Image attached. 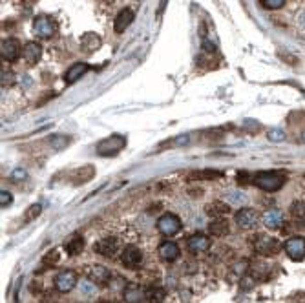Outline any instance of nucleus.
Listing matches in <instances>:
<instances>
[{"instance_id": "7c9ffc66", "label": "nucleus", "mask_w": 305, "mask_h": 303, "mask_svg": "<svg viewBox=\"0 0 305 303\" xmlns=\"http://www.w3.org/2000/svg\"><path fill=\"white\" fill-rule=\"evenodd\" d=\"M267 137H269V141H274V143H280V141L285 139V133H283V130H278V128H273V130L267 131Z\"/></svg>"}, {"instance_id": "b1692460", "label": "nucleus", "mask_w": 305, "mask_h": 303, "mask_svg": "<svg viewBox=\"0 0 305 303\" xmlns=\"http://www.w3.org/2000/svg\"><path fill=\"white\" fill-rule=\"evenodd\" d=\"M66 250H68L70 256H79L84 250V240H82L81 235H73L72 241L66 245Z\"/></svg>"}, {"instance_id": "4c0bfd02", "label": "nucleus", "mask_w": 305, "mask_h": 303, "mask_svg": "<svg viewBox=\"0 0 305 303\" xmlns=\"http://www.w3.org/2000/svg\"><path fill=\"white\" fill-rule=\"evenodd\" d=\"M245 128H247V130H252V128H254V130H258V128H260V126H258V124H256V122H252V124H251V119H247V122H245Z\"/></svg>"}, {"instance_id": "473e14b6", "label": "nucleus", "mask_w": 305, "mask_h": 303, "mask_svg": "<svg viewBox=\"0 0 305 303\" xmlns=\"http://www.w3.org/2000/svg\"><path fill=\"white\" fill-rule=\"evenodd\" d=\"M261 4H263L267 9H280L285 6V0H263Z\"/></svg>"}, {"instance_id": "9b49d317", "label": "nucleus", "mask_w": 305, "mask_h": 303, "mask_svg": "<svg viewBox=\"0 0 305 303\" xmlns=\"http://www.w3.org/2000/svg\"><path fill=\"white\" fill-rule=\"evenodd\" d=\"M95 250L100 254V256L112 258V256H115V252L119 250V240L117 238H103L100 241H97Z\"/></svg>"}, {"instance_id": "dca6fc26", "label": "nucleus", "mask_w": 305, "mask_h": 303, "mask_svg": "<svg viewBox=\"0 0 305 303\" xmlns=\"http://www.w3.org/2000/svg\"><path fill=\"white\" fill-rule=\"evenodd\" d=\"M22 57L27 64H37L42 57V48L37 42H27L22 48Z\"/></svg>"}, {"instance_id": "393cba45", "label": "nucleus", "mask_w": 305, "mask_h": 303, "mask_svg": "<svg viewBox=\"0 0 305 303\" xmlns=\"http://www.w3.org/2000/svg\"><path fill=\"white\" fill-rule=\"evenodd\" d=\"M221 176L223 172H219V170H201V172L192 174V179H218Z\"/></svg>"}, {"instance_id": "412c9836", "label": "nucleus", "mask_w": 305, "mask_h": 303, "mask_svg": "<svg viewBox=\"0 0 305 303\" xmlns=\"http://www.w3.org/2000/svg\"><path fill=\"white\" fill-rule=\"evenodd\" d=\"M209 234L214 238H223L228 234V223L227 219H216L209 225Z\"/></svg>"}, {"instance_id": "f704fd0d", "label": "nucleus", "mask_w": 305, "mask_h": 303, "mask_svg": "<svg viewBox=\"0 0 305 303\" xmlns=\"http://www.w3.org/2000/svg\"><path fill=\"white\" fill-rule=\"evenodd\" d=\"M26 177H27V174H26V170H22V168H17V170H13V174H11V179H15V181H22Z\"/></svg>"}, {"instance_id": "7ed1b4c3", "label": "nucleus", "mask_w": 305, "mask_h": 303, "mask_svg": "<svg viewBox=\"0 0 305 303\" xmlns=\"http://www.w3.org/2000/svg\"><path fill=\"white\" fill-rule=\"evenodd\" d=\"M283 249L292 261H303L305 259V240L301 235H294L291 240L285 241Z\"/></svg>"}, {"instance_id": "4468645a", "label": "nucleus", "mask_w": 305, "mask_h": 303, "mask_svg": "<svg viewBox=\"0 0 305 303\" xmlns=\"http://www.w3.org/2000/svg\"><path fill=\"white\" fill-rule=\"evenodd\" d=\"M187 247L190 252L194 254H199V252H205V250L210 249V240L207 238V235L203 234H194L188 238L187 241Z\"/></svg>"}, {"instance_id": "0eeeda50", "label": "nucleus", "mask_w": 305, "mask_h": 303, "mask_svg": "<svg viewBox=\"0 0 305 303\" xmlns=\"http://www.w3.org/2000/svg\"><path fill=\"white\" fill-rule=\"evenodd\" d=\"M236 223L240 228H243V230L254 228L256 223H258V214H256L252 208H242V210L236 214Z\"/></svg>"}, {"instance_id": "f257e3e1", "label": "nucleus", "mask_w": 305, "mask_h": 303, "mask_svg": "<svg viewBox=\"0 0 305 303\" xmlns=\"http://www.w3.org/2000/svg\"><path fill=\"white\" fill-rule=\"evenodd\" d=\"M254 185L265 192H276L280 190L285 183V177L278 172H258L254 176Z\"/></svg>"}, {"instance_id": "f8f14e48", "label": "nucleus", "mask_w": 305, "mask_h": 303, "mask_svg": "<svg viewBox=\"0 0 305 303\" xmlns=\"http://www.w3.org/2000/svg\"><path fill=\"white\" fill-rule=\"evenodd\" d=\"M88 280L97 285H106L110 280V271L103 265H91L88 268Z\"/></svg>"}, {"instance_id": "72a5a7b5", "label": "nucleus", "mask_w": 305, "mask_h": 303, "mask_svg": "<svg viewBox=\"0 0 305 303\" xmlns=\"http://www.w3.org/2000/svg\"><path fill=\"white\" fill-rule=\"evenodd\" d=\"M79 289H81L82 292H84V294L91 296V292L95 290V285H93V283H91V281L88 280V281H81V283H79Z\"/></svg>"}, {"instance_id": "aec40b11", "label": "nucleus", "mask_w": 305, "mask_h": 303, "mask_svg": "<svg viewBox=\"0 0 305 303\" xmlns=\"http://www.w3.org/2000/svg\"><path fill=\"white\" fill-rule=\"evenodd\" d=\"M159 256L164 261H174V259H178L179 256V247L174 243V241H164L159 247Z\"/></svg>"}, {"instance_id": "9d476101", "label": "nucleus", "mask_w": 305, "mask_h": 303, "mask_svg": "<svg viewBox=\"0 0 305 303\" xmlns=\"http://www.w3.org/2000/svg\"><path fill=\"white\" fill-rule=\"evenodd\" d=\"M33 31H35L39 37H44V39H48V37H51L55 33L53 20H51V18H48V17H37L35 22H33Z\"/></svg>"}, {"instance_id": "20e7f679", "label": "nucleus", "mask_w": 305, "mask_h": 303, "mask_svg": "<svg viewBox=\"0 0 305 303\" xmlns=\"http://www.w3.org/2000/svg\"><path fill=\"white\" fill-rule=\"evenodd\" d=\"M157 228L163 235H174L178 234L179 228H181V221H179L178 216H174V214H164V216L159 217V221H157Z\"/></svg>"}, {"instance_id": "c9c22d12", "label": "nucleus", "mask_w": 305, "mask_h": 303, "mask_svg": "<svg viewBox=\"0 0 305 303\" xmlns=\"http://www.w3.org/2000/svg\"><path fill=\"white\" fill-rule=\"evenodd\" d=\"M11 82H13V73L8 72V70H6V72L2 70V84H4V86H9Z\"/></svg>"}, {"instance_id": "2eb2a0df", "label": "nucleus", "mask_w": 305, "mask_h": 303, "mask_svg": "<svg viewBox=\"0 0 305 303\" xmlns=\"http://www.w3.org/2000/svg\"><path fill=\"white\" fill-rule=\"evenodd\" d=\"M93 176H95V168L91 166V164H84V166L77 168L72 174V183L73 185H84L90 179H93Z\"/></svg>"}, {"instance_id": "c756f323", "label": "nucleus", "mask_w": 305, "mask_h": 303, "mask_svg": "<svg viewBox=\"0 0 305 303\" xmlns=\"http://www.w3.org/2000/svg\"><path fill=\"white\" fill-rule=\"evenodd\" d=\"M59 258H60L59 250H51V252H48L44 256V263L48 265V267H53V265H57V263H59Z\"/></svg>"}, {"instance_id": "f03ea898", "label": "nucleus", "mask_w": 305, "mask_h": 303, "mask_svg": "<svg viewBox=\"0 0 305 303\" xmlns=\"http://www.w3.org/2000/svg\"><path fill=\"white\" fill-rule=\"evenodd\" d=\"M124 145H126V139H124V136H119V133H114V136L106 137V139H103L97 145V154L103 155V157H114V155H117L121 150L124 148Z\"/></svg>"}, {"instance_id": "6ab92c4d", "label": "nucleus", "mask_w": 305, "mask_h": 303, "mask_svg": "<svg viewBox=\"0 0 305 303\" xmlns=\"http://www.w3.org/2000/svg\"><path fill=\"white\" fill-rule=\"evenodd\" d=\"M282 223H283V214L278 208H270V210H267L263 214V225L267 228H278V226H282Z\"/></svg>"}, {"instance_id": "a878e982", "label": "nucleus", "mask_w": 305, "mask_h": 303, "mask_svg": "<svg viewBox=\"0 0 305 303\" xmlns=\"http://www.w3.org/2000/svg\"><path fill=\"white\" fill-rule=\"evenodd\" d=\"M42 212V207L41 205H31V207L27 208L26 214H24V223H29L31 219H35V217H39Z\"/></svg>"}, {"instance_id": "f3484780", "label": "nucleus", "mask_w": 305, "mask_h": 303, "mask_svg": "<svg viewBox=\"0 0 305 303\" xmlns=\"http://www.w3.org/2000/svg\"><path fill=\"white\" fill-rule=\"evenodd\" d=\"M124 301L126 303H143L146 298V292L135 283H130V285L124 289Z\"/></svg>"}, {"instance_id": "423d86ee", "label": "nucleus", "mask_w": 305, "mask_h": 303, "mask_svg": "<svg viewBox=\"0 0 305 303\" xmlns=\"http://www.w3.org/2000/svg\"><path fill=\"white\" fill-rule=\"evenodd\" d=\"M254 249L260 254H276L280 249L278 241L270 238V235H256Z\"/></svg>"}, {"instance_id": "ea45409f", "label": "nucleus", "mask_w": 305, "mask_h": 303, "mask_svg": "<svg viewBox=\"0 0 305 303\" xmlns=\"http://www.w3.org/2000/svg\"><path fill=\"white\" fill-rule=\"evenodd\" d=\"M303 221H305V217H303Z\"/></svg>"}, {"instance_id": "2f4dec72", "label": "nucleus", "mask_w": 305, "mask_h": 303, "mask_svg": "<svg viewBox=\"0 0 305 303\" xmlns=\"http://www.w3.org/2000/svg\"><path fill=\"white\" fill-rule=\"evenodd\" d=\"M11 203H13V197H11V194H9L8 190H2V192H0V207H2V208H8Z\"/></svg>"}, {"instance_id": "6e6552de", "label": "nucleus", "mask_w": 305, "mask_h": 303, "mask_svg": "<svg viewBox=\"0 0 305 303\" xmlns=\"http://www.w3.org/2000/svg\"><path fill=\"white\" fill-rule=\"evenodd\" d=\"M20 55V42L13 37H9L6 41H2V59H6L8 62H13L18 59Z\"/></svg>"}, {"instance_id": "e433bc0d", "label": "nucleus", "mask_w": 305, "mask_h": 303, "mask_svg": "<svg viewBox=\"0 0 305 303\" xmlns=\"http://www.w3.org/2000/svg\"><path fill=\"white\" fill-rule=\"evenodd\" d=\"M187 143H188V136H181V137H176L174 141H170L166 146H170V145H172V146H181V145H187Z\"/></svg>"}, {"instance_id": "ddd939ff", "label": "nucleus", "mask_w": 305, "mask_h": 303, "mask_svg": "<svg viewBox=\"0 0 305 303\" xmlns=\"http://www.w3.org/2000/svg\"><path fill=\"white\" fill-rule=\"evenodd\" d=\"M133 18H135V15H133V11L130 8L121 9L117 13V17H115V22H114L115 33H123L124 29L133 22Z\"/></svg>"}, {"instance_id": "c85d7f7f", "label": "nucleus", "mask_w": 305, "mask_h": 303, "mask_svg": "<svg viewBox=\"0 0 305 303\" xmlns=\"http://www.w3.org/2000/svg\"><path fill=\"white\" fill-rule=\"evenodd\" d=\"M227 201L230 205H243L247 201V197H245V194H242V192H228Z\"/></svg>"}, {"instance_id": "1a4fd4ad", "label": "nucleus", "mask_w": 305, "mask_h": 303, "mask_svg": "<svg viewBox=\"0 0 305 303\" xmlns=\"http://www.w3.org/2000/svg\"><path fill=\"white\" fill-rule=\"evenodd\" d=\"M121 261L126 268H135L139 263L143 261V252L137 247L130 245L126 249L123 250V256H121Z\"/></svg>"}, {"instance_id": "cd10ccee", "label": "nucleus", "mask_w": 305, "mask_h": 303, "mask_svg": "<svg viewBox=\"0 0 305 303\" xmlns=\"http://www.w3.org/2000/svg\"><path fill=\"white\" fill-rule=\"evenodd\" d=\"M68 143H70V139L66 136H53L50 139V145L53 146L55 150H62L64 146H68Z\"/></svg>"}, {"instance_id": "39448f33", "label": "nucleus", "mask_w": 305, "mask_h": 303, "mask_svg": "<svg viewBox=\"0 0 305 303\" xmlns=\"http://www.w3.org/2000/svg\"><path fill=\"white\" fill-rule=\"evenodd\" d=\"M75 285H77V274L73 271H62L55 276V287L59 292L66 294V292L75 289Z\"/></svg>"}, {"instance_id": "a211bd4d", "label": "nucleus", "mask_w": 305, "mask_h": 303, "mask_svg": "<svg viewBox=\"0 0 305 303\" xmlns=\"http://www.w3.org/2000/svg\"><path fill=\"white\" fill-rule=\"evenodd\" d=\"M90 70V66L84 62H77V64H73L72 68L66 72V75H64V81H66V84H73L75 81H79V79L84 75V73Z\"/></svg>"}, {"instance_id": "5701e85b", "label": "nucleus", "mask_w": 305, "mask_h": 303, "mask_svg": "<svg viewBox=\"0 0 305 303\" xmlns=\"http://www.w3.org/2000/svg\"><path fill=\"white\" fill-rule=\"evenodd\" d=\"M81 46L86 51H95L97 48H100V39L95 33H84L81 39Z\"/></svg>"}, {"instance_id": "4be33fe9", "label": "nucleus", "mask_w": 305, "mask_h": 303, "mask_svg": "<svg viewBox=\"0 0 305 303\" xmlns=\"http://www.w3.org/2000/svg\"><path fill=\"white\" fill-rule=\"evenodd\" d=\"M228 210H230V208H228V205L223 203V201H212V203H209L205 207V212L212 217L223 216V214H227Z\"/></svg>"}, {"instance_id": "58836bf2", "label": "nucleus", "mask_w": 305, "mask_h": 303, "mask_svg": "<svg viewBox=\"0 0 305 303\" xmlns=\"http://www.w3.org/2000/svg\"><path fill=\"white\" fill-rule=\"evenodd\" d=\"M301 141H303V143H305V131H303V136H301Z\"/></svg>"}, {"instance_id": "bb28decb", "label": "nucleus", "mask_w": 305, "mask_h": 303, "mask_svg": "<svg viewBox=\"0 0 305 303\" xmlns=\"http://www.w3.org/2000/svg\"><path fill=\"white\" fill-rule=\"evenodd\" d=\"M146 298L152 303H163L164 301V290L163 289H150L146 292Z\"/></svg>"}]
</instances>
